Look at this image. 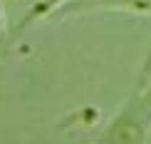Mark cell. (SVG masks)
I'll return each mask as SVG.
<instances>
[{
	"mask_svg": "<svg viewBox=\"0 0 151 144\" xmlns=\"http://www.w3.org/2000/svg\"><path fill=\"white\" fill-rule=\"evenodd\" d=\"M136 95H139V97H141V102H144V104H146V107L151 109V77H149V82L144 85L141 90H136Z\"/></svg>",
	"mask_w": 151,
	"mask_h": 144,
	"instance_id": "277c9868",
	"label": "cell"
},
{
	"mask_svg": "<svg viewBox=\"0 0 151 144\" xmlns=\"http://www.w3.org/2000/svg\"><path fill=\"white\" fill-rule=\"evenodd\" d=\"M89 10H127L134 15H151V0H67L55 17H70Z\"/></svg>",
	"mask_w": 151,
	"mask_h": 144,
	"instance_id": "7a4b0ae2",
	"label": "cell"
},
{
	"mask_svg": "<svg viewBox=\"0 0 151 144\" xmlns=\"http://www.w3.org/2000/svg\"><path fill=\"white\" fill-rule=\"evenodd\" d=\"M149 144H151V129H149Z\"/></svg>",
	"mask_w": 151,
	"mask_h": 144,
	"instance_id": "8992f818",
	"label": "cell"
},
{
	"mask_svg": "<svg viewBox=\"0 0 151 144\" xmlns=\"http://www.w3.org/2000/svg\"><path fill=\"white\" fill-rule=\"evenodd\" d=\"M149 77H151V52H149L146 62H144V70H141V75H139V87H136V90H141V87L149 82Z\"/></svg>",
	"mask_w": 151,
	"mask_h": 144,
	"instance_id": "3957f363",
	"label": "cell"
},
{
	"mask_svg": "<svg viewBox=\"0 0 151 144\" xmlns=\"http://www.w3.org/2000/svg\"><path fill=\"white\" fill-rule=\"evenodd\" d=\"M149 129L151 109L134 92L127 107H122L119 114L106 124V129L99 137V144H149Z\"/></svg>",
	"mask_w": 151,
	"mask_h": 144,
	"instance_id": "6da1fadb",
	"label": "cell"
},
{
	"mask_svg": "<svg viewBox=\"0 0 151 144\" xmlns=\"http://www.w3.org/2000/svg\"><path fill=\"white\" fill-rule=\"evenodd\" d=\"M5 33H8V25H5V5L0 0V42L5 40Z\"/></svg>",
	"mask_w": 151,
	"mask_h": 144,
	"instance_id": "5b68a950",
	"label": "cell"
}]
</instances>
